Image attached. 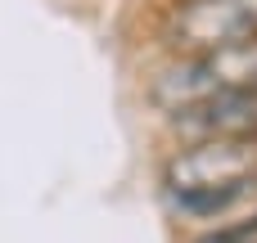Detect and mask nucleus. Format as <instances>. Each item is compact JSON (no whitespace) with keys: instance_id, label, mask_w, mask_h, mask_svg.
I'll return each instance as SVG.
<instances>
[{"instance_id":"f03ea898","label":"nucleus","mask_w":257,"mask_h":243,"mask_svg":"<svg viewBox=\"0 0 257 243\" xmlns=\"http://www.w3.org/2000/svg\"><path fill=\"white\" fill-rule=\"evenodd\" d=\"M154 36L167 59L212 54L257 41V0H167L158 9Z\"/></svg>"},{"instance_id":"f257e3e1","label":"nucleus","mask_w":257,"mask_h":243,"mask_svg":"<svg viewBox=\"0 0 257 243\" xmlns=\"http://www.w3.org/2000/svg\"><path fill=\"white\" fill-rule=\"evenodd\" d=\"M221 90H248L257 95V41L253 45H230V50H212V54H181L167 59L149 81H145V99L158 117L199 104L208 95Z\"/></svg>"},{"instance_id":"7ed1b4c3","label":"nucleus","mask_w":257,"mask_h":243,"mask_svg":"<svg viewBox=\"0 0 257 243\" xmlns=\"http://www.w3.org/2000/svg\"><path fill=\"white\" fill-rule=\"evenodd\" d=\"M257 180V135H230V140H190L172 144L158 162V189H212Z\"/></svg>"},{"instance_id":"20e7f679","label":"nucleus","mask_w":257,"mask_h":243,"mask_svg":"<svg viewBox=\"0 0 257 243\" xmlns=\"http://www.w3.org/2000/svg\"><path fill=\"white\" fill-rule=\"evenodd\" d=\"M172 144L190 140H230V135H257V95L248 90H221L199 104H185L163 117Z\"/></svg>"},{"instance_id":"39448f33","label":"nucleus","mask_w":257,"mask_h":243,"mask_svg":"<svg viewBox=\"0 0 257 243\" xmlns=\"http://www.w3.org/2000/svg\"><path fill=\"white\" fill-rule=\"evenodd\" d=\"M167 207L190 221V225H217V221H230L239 216L248 203H257V180H235V185H212V189H176V194H163Z\"/></svg>"},{"instance_id":"423d86ee","label":"nucleus","mask_w":257,"mask_h":243,"mask_svg":"<svg viewBox=\"0 0 257 243\" xmlns=\"http://www.w3.org/2000/svg\"><path fill=\"white\" fill-rule=\"evenodd\" d=\"M185 243H257V203H248L239 216L230 221H217V225H203L199 234H190Z\"/></svg>"}]
</instances>
